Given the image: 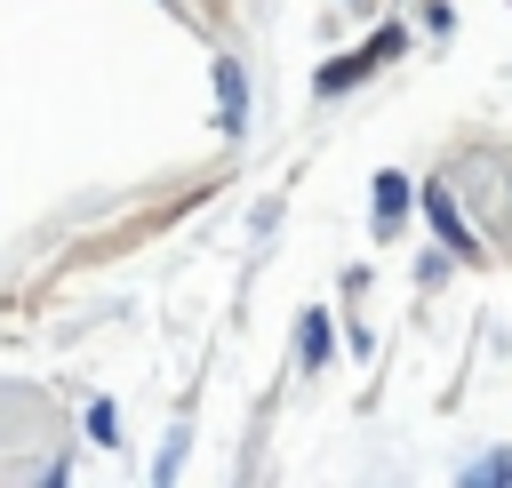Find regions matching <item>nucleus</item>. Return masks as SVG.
<instances>
[{"label": "nucleus", "mask_w": 512, "mask_h": 488, "mask_svg": "<svg viewBox=\"0 0 512 488\" xmlns=\"http://www.w3.org/2000/svg\"><path fill=\"white\" fill-rule=\"evenodd\" d=\"M392 48H400V32H376L360 56H336V64H320V88H344V80H360V72H368V64H384Z\"/></svg>", "instance_id": "f257e3e1"}, {"label": "nucleus", "mask_w": 512, "mask_h": 488, "mask_svg": "<svg viewBox=\"0 0 512 488\" xmlns=\"http://www.w3.org/2000/svg\"><path fill=\"white\" fill-rule=\"evenodd\" d=\"M424 208H432V224H440V240L472 256V232H464V216H456V200H448V184H432V192H424Z\"/></svg>", "instance_id": "f03ea898"}, {"label": "nucleus", "mask_w": 512, "mask_h": 488, "mask_svg": "<svg viewBox=\"0 0 512 488\" xmlns=\"http://www.w3.org/2000/svg\"><path fill=\"white\" fill-rule=\"evenodd\" d=\"M408 216V176H376V224H400Z\"/></svg>", "instance_id": "7ed1b4c3"}, {"label": "nucleus", "mask_w": 512, "mask_h": 488, "mask_svg": "<svg viewBox=\"0 0 512 488\" xmlns=\"http://www.w3.org/2000/svg\"><path fill=\"white\" fill-rule=\"evenodd\" d=\"M216 88H224V136L240 128V64H216Z\"/></svg>", "instance_id": "20e7f679"}, {"label": "nucleus", "mask_w": 512, "mask_h": 488, "mask_svg": "<svg viewBox=\"0 0 512 488\" xmlns=\"http://www.w3.org/2000/svg\"><path fill=\"white\" fill-rule=\"evenodd\" d=\"M304 360H328V320H320V312L304 320Z\"/></svg>", "instance_id": "39448f33"}]
</instances>
